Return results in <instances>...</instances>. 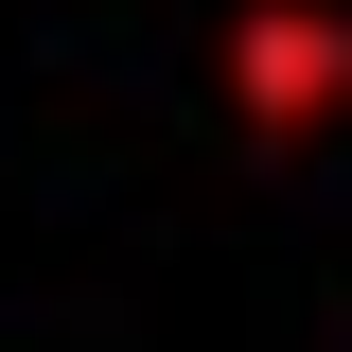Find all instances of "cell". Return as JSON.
Instances as JSON below:
<instances>
[{
	"instance_id": "6da1fadb",
	"label": "cell",
	"mask_w": 352,
	"mask_h": 352,
	"mask_svg": "<svg viewBox=\"0 0 352 352\" xmlns=\"http://www.w3.org/2000/svg\"><path fill=\"white\" fill-rule=\"evenodd\" d=\"M335 88H352V36L300 18V0H264V18H247V106L282 124V106H335Z\"/></svg>"
}]
</instances>
